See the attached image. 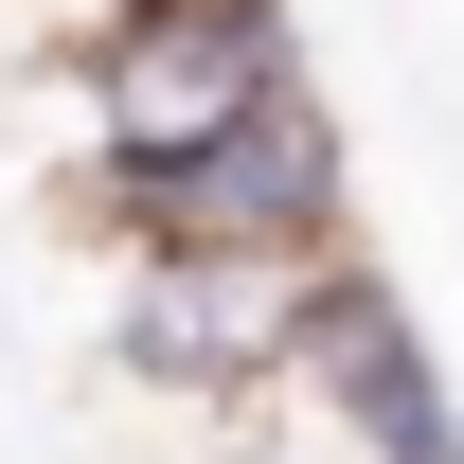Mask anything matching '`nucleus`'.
<instances>
[{"instance_id":"nucleus-1","label":"nucleus","mask_w":464,"mask_h":464,"mask_svg":"<svg viewBox=\"0 0 464 464\" xmlns=\"http://www.w3.org/2000/svg\"><path fill=\"white\" fill-rule=\"evenodd\" d=\"M357 286H375L357 250H125L108 268V357L143 393H179L197 429H250L322 357V322Z\"/></svg>"},{"instance_id":"nucleus-2","label":"nucleus","mask_w":464,"mask_h":464,"mask_svg":"<svg viewBox=\"0 0 464 464\" xmlns=\"http://www.w3.org/2000/svg\"><path fill=\"white\" fill-rule=\"evenodd\" d=\"M304 54H286V0H143V18H108L90 54H72L54 125L90 143V179L108 161H197V143H232L250 108H286Z\"/></svg>"},{"instance_id":"nucleus-3","label":"nucleus","mask_w":464,"mask_h":464,"mask_svg":"<svg viewBox=\"0 0 464 464\" xmlns=\"http://www.w3.org/2000/svg\"><path fill=\"white\" fill-rule=\"evenodd\" d=\"M72 215L108 250H357V161L322 125V90H286L197 161H108Z\"/></svg>"},{"instance_id":"nucleus-4","label":"nucleus","mask_w":464,"mask_h":464,"mask_svg":"<svg viewBox=\"0 0 464 464\" xmlns=\"http://www.w3.org/2000/svg\"><path fill=\"white\" fill-rule=\"evenodd\" d=\"M179 464H268V447H250V429H232V447H179Z\"/></svg>"}]
</instances>
